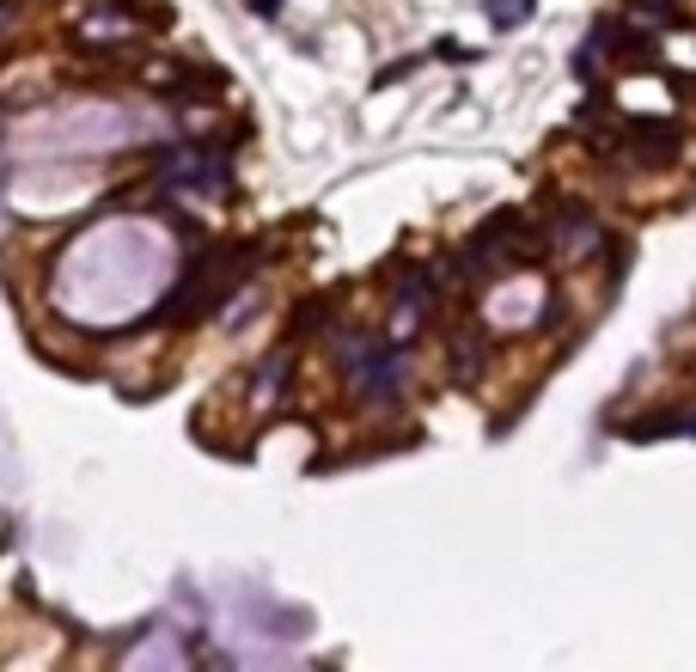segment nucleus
<instances>
[{"mask_svg":"<svg viewBox=\"0 0 696 672\" xmlns=\"http://www.w3.org/2000/svg\"><path fill=\"white\" fill-rule=\"evenodd\" d=\"M349 379H355V398H361V404H398V391H403V361L391 355L386 343H373L367 355L349 367Z\"/></svg>","mask_w":696,"mask_h":672,"instance_id":"nucleus-2","label":"nucleus"},{"mask_svg":"<svg viewBox=\"0 0 696 672\" xmlns=\"http://www.w3.org/2000/svg\"><path fill=\"white\" fill-rule=\"evenodd\" d=\"M532 7H538V0H483V13H489V25H496V32H513V25H526Z\"/></svg>","mask_w":696,"mask_h":672,"instance_id":"nucleus-6","label":"nucleus"},{"mask_svg":"<svg viewBox=\"0 0 696 672\" xmlns=\"http://www.w3.org/2000/svg\"><path fill=\"white\" fill-rule=\"evenodd\" d=\"M623 147H630L642 166H672L684 154V135L679 123H666V117H623Z\"/></svg>","mask_w":696,"mask_h":672,"instance_id":"nucleus-3","label":"nucleus"},{"mask_svg":"<svg viewBox=\"0 0 696 672\" xmlns=\"http://www.w3.org/2000/svg\"><path fill=\"white\" fill-rule=\"evenodd\" d=\"M483 355H489V337H483V325H452L447 330V374L459 379V386H477L483 379Z\"/></svg>","mask_w":696,"mask_h":672,"instance_id":"nucleus-4","label":"nucleus"},{"mask_svg":"<svg viewBox=\"0 0 696 672\" xmlns=\"http://www.w3.org/2000/svg\"><path fill=\"white\" fill-rule=\"evenodd\" d=\"M251 264H257V251H251V245H232V239L202 245V257H190V269L178 276V288H171V300L154 313V325L159 330H178V325H202V318H215L220 306L239 294V282L251 276Z\"/></svg>","mask_w":696,"mask_h":672,"instance_id":"nucleus-1","label":"nucleus"},{"mask_svg":"<svg viewBox=\"0 0 696 672\" xmlns=\"http://www.w3.org/2000/svg\"><path fill=\"white\" fill-rule=\"evenodd\" d=\"M245 7H251L257 19H276V13H281V0H245Z\"/></svg>","mask_w":696,"mask_h":672,"instance_id":"nucleus-7","label":"nucleus"},{"mask_svg":"<svg viewBox=\"0 0 696 672\" xmlns=\"http://www.w3.org/2000/svg\"><path fill=\"white\" fill-rule=\"evenodd\" d=\"M318 325H330V294H312L306 306H294V318H288V343L318 337Z\"/></svg>","mask_w":696,"mask_h":672,"instance_id":"nucleus-5","label":"nucleus"}]
</instances>
